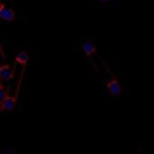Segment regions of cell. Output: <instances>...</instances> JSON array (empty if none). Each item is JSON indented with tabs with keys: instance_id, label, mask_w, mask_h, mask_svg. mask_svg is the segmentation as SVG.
Segmentation results:
<instances>
[{
	"instance_id": "obj_5",
	"label": "cell",
	"mask_w": 154,
	"mask_h": 154,
	"mask_svg": "<svg viewBox=\"0 0 154 154\" xmlns=\"http://www.w3.org/2000/svg\"><path fill=\"white\" fill-rule=\"evenodd\" d=\"M17 99L15 97L7 96L4 100L0 101V109L1 112H12L16 106Z\"/></svg>"
},
{
	"instance_id": "obj_7",
	"label": "cell",
	"mask_w": 154,
	"mask_h": 154,
	"mask_svg": "<svg viewBox=\"0 0 154 154\" xmlns=\"http://www.w3.org/2000/svg\"><path fill=\"white\" fill-rule=\"evenodd\" d=\"M7 96H8V91H7V89L4 87L3 82H2V83H1V86H0V101L4 100Z\"/></svg>"
},
{
	"instance_id": "obj_4",
	"label": "cell",
	"mask_w": 154,
	"mask_h": 154,
	"mask_svg": "<svg viewBox=\"0 0 154 154\" xmlns=\"http://www.w3.org/2000/svg\"><path fill=\"white\" fill-rule=\"evenodd\" d=\"M81 50L84 53V55L90 59L92 58L97 51V44L94 41L92 40H86L81 43Z\"/></svg>"
},
{
	"instance_id": "obj_6",
	"label": "cell",
	"mask_w": 154,
	"mask_h": 154,
	"mask_svg": "<svg viewBox=\"0 0 154 154\" xmlns=\"http://www.w3.org/2000/svg\"><path fill=\"white\" fill-rule=\"evenodd\" d=\"M29 61V54L25 51H20L19 52L16 53L14 57V62L23 66V68L26 67Z\"/></svg>"
},
{
	"instance_id": "obj_2",
	"label": "cell",
	"mask_w": 154,
	"mask_h": 154,
	"mask_svg": "<svg viewBox=\"0 0 154 154\" xmlns=\"http://www.w3.org/2000/svg\"><path fill=\"white\" fill-rule=\"evenodd\" d=\"M0 17L2 20H4L5 22H13L16 19V13L12 7L5 5L4 2H1Z\"/></svg>"
},
{
	"instance_id": "obj_8",
	"label": "cell",
	"mask_w": 154,
	"mask_h": 154,
	"mask_svg": "<svg viewBox=\"0 0 154 154\" xmlns=\"http://www.w3.org/2000/svg\"><path fill=\"white\" fill-rule=\"evenodd\" d=\"M98 1H100V2H103V3H110L112 0H98Z\"/></svg>"
},
{
	"instance_id": "obj_1",
	"label": "cell",
	"mask_w": 154,
	"mask_h": 154,
	"mask_svg": "<svg viewBox=\"0 0 154 154\" xmlns=\"http://www.w3.org/2000/svg\"><path fill=\"white\" fill-rule=\"evenodd\" d=\"M106 89L113 97H118L123 92L120 81L116 77H113L109 81H107L106 84Z\"/></svg>"
},
{
	"instance_id": "obj_3",
	"label": "cell",
	"mask_w": 154,
	"mask_h": 154,
	"mask_svg": "<svg viewBox=\"0 0 154 154\" xmlns=\"http://www.w3.org/2000/svg\"><path fill=\"white\" fill-rule=\"evenodd\" d=\"M15 75V68L10 64H3L0 67V79L2 82H7L12 80Z\"/></svg>"
}]
</instances>
